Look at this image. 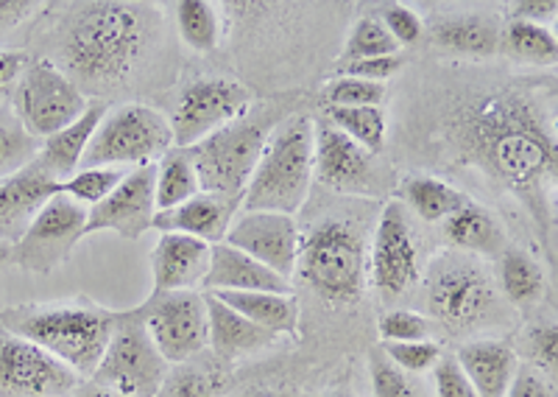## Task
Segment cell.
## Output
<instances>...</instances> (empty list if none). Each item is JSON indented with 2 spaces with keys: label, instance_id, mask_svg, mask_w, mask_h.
<instances>
[{
  "label": "cell",
  "instance_id": "cell-1",
  "mask_svg": "<svg viewBox=\"0 0 558 397\" xmlns=\"http://www.w3.org/2000/svg\"><path fill=\"white\" fill-rule=\"evenodd\" d=\"M445 132L463 163L514 193L533 221L553 232L558 143L545 101L511 84L466 93L452 101Z\"/></svg>",
  "mask_w": 558,
  "mask_h": 397
},
{
  "label": "cell",
  "instance_id": "cell-2",
  "mask_svg": "<svg viewBox=\"0 0 558 397\" xmlns=\"http://www.w3.org/2000/svg\"><path fill=\"white\" fill-rule=\"evenodd\" d=\"M154 39L148 7L98 0L78 3L59 28V59L73 82L109 87L132 76Z\"/></svg>",
  "mask_w": 558,
  "mask_h": 397
},
{
  "label": "cell",
  "instance_id": "cell-3",
  "mask_svg": "<svg viewBox=\"0 0 558 397\" xmlns=\"http://www.w3.org/2000/svg\"><path fill=\"white\" fill-rule=\"evenodd\" d=\"M118 314L93 302H28L0 314V327L34 341L82 381L93 378L109 345Z\"/></svg>",
  "mask_w": 558,
  "mask_h": 397
},
{
  "label": "cell",
  "instance_id": "cell-4",
  "mask_svg": "<svg viewBox=\"0 0 558 397\" xmlns=\"http://www.w3.org/2000/svg\"><path fill=\"white\" fill-rule=\"evenodd\" d=\"M313 185V118L293 116L268 132L260 160L241 198V210H302Z\"/></svg>",
  "mask_w": 558,
  "mask_h": 397
},
{
  "label": "cell",
  "instance_id": "cell-5",
  "mask_svg": "<svg viewBox=\"0 0 558 397\" xmlns=\"http://www.w3.org/2000/svg\"><path fill=\"white\" fill-rule=\"evenodd\" d=\"M305 282L322 300L349 305L366 289V244L355 225L327 218L313 227L299 244V263Z\"/></svg>",
  "mask_w": 558,
  "mask_h": 397
},
{
  "label": "cell",
  "instance_id": "cell-6",
  "mask_svg": "<svg viewBox=\"0 0 558 397\" xmlns=\"http://www.w3.org/2000/svg\"><path fill=\"white\" fill-rule=\"evenodd\" d=\"M425 308L433 322L450 334H475L500 320L495 280L466 255H445L430 266L425 280Z\"/></svg>",
  "mask_w": 558,
  "mask_h": 397
},
{
  "label": "cell",
  "instance_id": "cell-7",
  "mask_svg": "<svg viewBox=\"0 0 558 397\" xmlns=\"http://www.w3.org/2000/svg\"><path fill=\"white\" fill-rule=\"evenodd\" d=\"M173 148L171 121L148 104H123L107 109L96 135L84 152L82 168L151 166Z\"/></svg>",
  "mask_w": 558,
  "mask_h": 397
},
{
  "label": "cell",
  "instance_id": "cell-8",
  "mask_svg": "<svg viewBox=\"0 0 558 397\" xmlns=\"http://www.w3.org/2000/svg\"><path fill=\"white\" fill-rule=\"evenodd\" d=\"M268 132L271 129L266 121L238 118V121L216 129L204 141L184 148L193 163L202 193L241 202L243 191L252 180L254 166L260 160Z\"/></svg>",
  "mask_w": 558,
  "mask_h": 397
},
{
  "label": "cell",
  "instance_id": "cell-9",
  "mask_svg": "<svg viewBox=\"0 0 558 397\" xmlns=\"http://www.w3.org/2000/svg\"><path fill=\"white\" fill-rule=\"evenodd\" d=\"M14 121L34 141L57 135L89 107L87 96L73 79L48 59H28L12 87Z\"/></svg>",
  "mask_w": 558,
  "mask_h": 397
},
{
  "label": "cell",
  "instance_id": "cell-10",
  "mask_svg": "<svg viewBox=\"0 0 558 397\" xmlns=\"http://www.w3.org/2000/svg\"><path fill=\"white\" fill-rule=\"evenodd\" d=\"M168 370L171 364L159 356L140 316L126 311L118 314L101 364L93 372L89 384L126 397H157Z\"/></svg>",
  "mask_w": 558,
  "mask_h": 397
},
{
  "label": "cell",
  "instance_id": "cell-11",
  "mask_svg": "<svg viewBox=\"0 0 558 397\" xmlns=\"http://www.w3.org/2000/svg\"><path fill=\"white\" fill-rule=\"evenodd\" d=\"M134 314L168 364L196 361L209 347L207 302L198 291L151 294L143 305L134 308Z\"/></svg>",
  "mask_w": 558,
  "mask_h": 397
},
{
  "label": "cell",
  "instance_id": "cell-12",
  "mask_svg": "<svg viewBox=\"0 0 558 397\" xmlns=\"http://www.w3.org/2000/svg\"><path fill=\"white\" fill-rule=\"evenodd\" d=\"M84 227H87V207L64 193H57L45 202L26 232L12 244V263L34 275H48L59 269L70 252L76 250L84 238Z\"/></svg>",
  "mask_w": 558,
  "mask_h": 397
},
{
  "label": "cell",
  "instance_id": "cell-13",
  "mask_svg": "<svg viewBox=\"0 0 558 397\" xmlns=\"http://www.w3.org/2000/svg\"><path fill=\"white\" fill-rule=\"evenodd\" d=\"M252 109V93L235 79L204 76L191 82L179 96L171 116L173 146L187 148L204 141L216 129L246 118Z\"/></svg>",
  "mask_w": 558,
  "mask_h": 397
},
{
  "label": "cell",
  "instance_id": "cell-14",
  "mask_svg": "<svg viewBox=\"0 0 558 397\" xmlns=\"http://www.w3.org/2000/svg\"><path fill=\"white\" fill-rule=\"evenodd\" d=\"M82 378L34 341L0 327V397H70Z\"/></svg>",
  "mask_w": 558,
  "mask_h": 397
},
{
  "label": "cell",
  "instance_id": "cell-15",
  "mask_svg": "<svg viewBox=\"0 0 558 397\" xmlns=\"http://www.w3.org/2000/svg\"><path fill=\"white\" fill-rule=\"evenodd\" d=\"M368 261V275L372 286L380 291L386 300L411 291L418 282V252L413 241L408 210L400 202H388L383 207L375 227V241H372V255Z\"/></svg>",
  "mask_w": 558,
  "mask_h": 397
},
{
  "label": "cell",
  "instance_id": "cell-16",
  "mask_svg": "<svg viewBox=\"0 0 558 397\" xmlns=\"http://www.w3.org/2000/svg\"><path fill=\"white\" fill-rule=\"evenodd\" d=\"M223 244L246 252L274 275L291 280L299 263L302 232L296 227V218L286 213L238 210Z\"/></svg>",
  "mask_w": 558,
  "mask_h": 397
},
{
  "label": "cell",
  "instance_id": "cell-17",
  "mask_svg": "<svg viewBox=\"0 0 558 397\" xmlns=\"http://www.w3.org/2000/svg\"><path fill=\"white\" fill-rule=\"evenodd\" d=\"M157 202H154V163L126 171L114 191L87 210L84 238L93 232H114V236L137 241L154 227Z\"/></svg>",
  "mask_w": 558,
  "mask_h": 397
},
{
  "label": "cell",
  "instance_id": "cell-18",
  "mask_svg": "<svg viewBox=\"0 0 558 397\" xmlns=\"http://www.w3.org/2000/svg\"><path fill=\"white\" fill-rule=\"evenodd\" d=\"M313 177L336 191H361L372 180V154L330 121H313Z\"/></svg>",
  "mask_w": 558,
  "mask_h": 397
},
{
  "label": "cell",
  "instance_id": "cell-19",
  "mask_svg": "<svg viewBox=\"0 0 558 397\" xmlns=\"http://www.w3.org/2000/svg\"><path fill=\"white\" fill-rule=\"evenodd\" d=\"M59 193V182L28 163L17 173L0 180V244H14L48 198Z\"/></svg>",
  "mask_w": 558,
  "mask_h": 397
},
{
  "label": "cell",
  "instance_id": "cell-20",
  "mask_svg": "<svg viewBox=\"0 0 558 397\" xmlns=\"http://www.w3.org/2000/svg\"><path fill=\"white\" fill-rule=\"evenodd\" d=\"M209 266V244L179 232H159L157 246L151 252L154 291L151 294H171V291H196Z\"/></svg>",
  "mask_w": 558,
  "mask_h": 397
},
{
  "label": "cell",
  "instance_id": "cell-21",
  "mask_svg": "<svg viewBox=\"0 0 558 397\" xmlns=\"http://www.w3.org/2000/svg\"><path fill=\"white\" fill-rule=\"evenodd\" d=\"M238 210H241V202L213 196V193H198V196L187 198L184 205L173 207V210L157 213L151 230L179 232V236L198 238V241L213 246L221 244L227 238Z\"/></svg>",
  "mask_w": 558,
  "mask_h": 397
},
{
  "label": "cell",
  "instance_id": "cell-22",
  "mask_svg": "<svg viewBox=\"0 0 558 397\" xmlns=\"http://www.w3.org/2000/svg\"><path fill=\"white\" fill-rule=\"evenodd\" d=\"M204 291H279L293 294L291 280L274 275L263 263L229 244L209 246V266L202 280Z\"/></svg>",
  "mask_w": 558,
  "mask_h": 397
},
{
  "label": "cell",
  "instance_id": "cell-23",
  "mask_svg": "<svg viewBox=\"0 0 558 397\" xmlns=\"http://www.w3.org/2000/svg\"><path fill=\"white\" fill-rule=\"evenodd\" d=\"M456 361L477 397H506L520 370L517 350L502 339L463 341L456 352Z\"/></svg>",
  "mask_w": 558,
  "mask_h": 397
},
{
  "label": "cell",
  "instance_id": "cell-24",
  "mask_svg": "<svg viewBox=\"0 0 558 397\" xmlns=\"http://www.w3.org/2000/svg\"><path fill=\"white\" fill-rule=\"evenodd\" d=\"M104 116H107V104L89 101V107L70 127L59 129L57 135L45 137L39 143V152L34 157V163L57 182L73 177L82 168L84 152H87L89 141L96 135V129L104 121Z\"/></svg>",
  "mask_w": 558,
  "mask_h": 397
},
{
  "label": "cell",
  "instance_id": "cell-25",
  "mask_svg": "<svg viewBox=\"0 0 558 397\" xmlns=\"http://www.w3.org/2000/svg\"><path fill=\"white\" fill-rule=\"evenodd\" d=\"M204 302H207L209 347L221 359H241V356H248V352L266 350V347H271L279 339V336L257 327L246 316H241L238 311L223 305L218 297L207 294V291H204Z\"/></svg>",
  "mask_w": 558,
  "mask_h": 397
},
{
  "label": "cell",
  "instance_id": "cell-26",
  "mask_svg": "<svg viewBox=\"0 0 558 397\" xmlns=\"http://www.w3.org/2000/svg\"><path fill=\"white\" fill-rule=\"evenodd\" d=\"M218 297L223 305L246 316L257 327L274 336H296L299 334V302L293 294H279V291H207Z\"/></svg>",
  "mask_w": 558,
  "mask_h": 397
},
{
  "label": "cell",
  "instance_id": "cell-27",
  "mask_svg": "<svg viewBox=\"0 0 558 397\" xmlns=\"http://www.w3.org/2000/svg\"><path fill=\"white\" fill-rule=\"evenodd\" d=\"M433 43L452 57L488 59L500 51V26L488 14H450L433 23Z\"/></svg>",
  "mask_w": 558,
  "mask_h": 397
},
{
  "label": "cell",
  "instance_id": "cell-28",
  "mask_svg": "<svg viewBox=\"0 0 558 397\" xmlns=\"http://www.w3.org/2000/svg\"><path fill=\"white\" fill-rule=\"evenodd\" d=\"M447 244L475 255H497L502 252V227L497 218L477 202H466L458 213H452L447 221H441Z\"/></svg>",
  "mask_w": 558,
  "mask_h": 397
},
{
  "label": "cell",
  "instance_id": "cell-29",
  "mask_svg": "<svg viewBox=\"0 0 558 397\" xmlns=\"http://www.w3.org/2000/svg\"><path fill=\"white\" fill-rule=\"evenodd\" d=\"M400 196L413 213L427 225H441L452 213L461 210L470 196L458 191L450 182L430 177V173H418V177H408L400 188Z\"/></svg>",
  "mask_w": 558,
  "mask_h": 397
},
{
  "label": "cell",
  "instance_id": "cell-30",
  "mask_svg": "<svg viewBox=\"0 0 558 397\" xmlns=\"http://www.w3.org/2000/svg\"><path fill=\"white\" fill-rule=\"evenodd\" d=\"M198 193H202L198 177L184 148L173 146L171 152L162 154L154 163V202H157V213L173 210V207L184 205L187 198L198 196Z\"/></svg>",
  "mask_w": 558,
  "mask_h": 397
},
{
  "label": "cell",
  "instance_id": "cell-31",
  "mask_svg": "<svg viewBox=\"0 0 558 397\" xmlns=\"http://www.w3.org/2000/svg\"><path fill=\"white\" fill-rule=\"evenodd\" d=\"M500 48L517 62L539 64V68H553L558 59V39L553 28L539 26V23H520L508 20L500 32Z\"/></svg>",
  "mask_w": 558,
  "mask_h": 397
},
{
  "label": "cell",
  "instance_id": "cell-32",
  "mask_svg": "<svg viewBox=\"0 0 558 397\" xmlns=\"http://www.w3.org/2000/svg\"><path fill=\"white\" fill-rule=\"evenodd\" d=\"M500 289L514 308L533 305L545 294V269L525 252L506 250L500 263Z\"/></svg>",
  "mask_w": 558,
  "mask_h": 397
},
{
  "label": "cell",
  "instance_id": "cell-33",
  "mask_svg": "<svg viewBox=\"0 0 558 397\" xmlns=\"http://www.w3.org/2000/svg\"><path fill=\"white\" fill-rule=\"evenodd\" d=\"M327 121L368 154L383 152L386 146L388 118L383 107H327Z\"/></svg>",
  "mask_w": 558,
  "mask_h": 397
},
{
  "label": "cell",
  "instance_id": "cell-34",
  "mask_svg": "<svg viewBox=\"0 0 558 397\" xmlns=\"http://www.w3.org/2000/svg\"><path fill=\"white\" fill-rule=\"evenodd\" d=\"M177 14V28L182 43L191 51L209 53L221 43V14L218 7L204 3V0H182L173 7Z\"/></svg>",
  "mask_w": 558,
  "mask_h": 397
},
{
  "label": "cell",
  "instance_id": "cell-35",
  "mask_svg": "<svg viewBox=\"0 0 558 397\" xmlns=\"http://www.w3.org/2000/svg\"><path fill=\"white\" fill-rule=\"evenodd\" d=\"M126 171H132V168H78L73 177L59 182V193L89 210L114 191V185L126 177Z\"/></svg>",
  "mask_w": 558,
  "mask_h": 397
},
{
  "label": "cell",
  "instance_id": "cell-36",
  "mask_svg": "<svg viewBox=\"0 0 558 397\" xmlns=\"http://www.w3.org/2000/svg\"><path fill=\"white\" fill-rule=\"evenodd\" d=\"M400 53L397 43L391 39V34L386 32V26L380 23V17H361L352 26L347 37V48H343L341 59L343 64L361 62V59H377V57H393Z\"/></svg>",
  "mask_w": 558,
  "mask_h": 397
},
{
  "label": "cell",
  "instance_id": "cell-37",
  "mask_svg": "<svg viewBox=\"0 0 558 397\" xmlns=\"http://www.w3.org/2000/svg\"><path fill=\"white\" fill-rule=\"evenodd\" d=\"M37 152L39 141H34L14 118L0 116V180H7L12 173H17L20 168L34 163Z\"/></svg>",
  "mask_w": 558,
  "mask_h": 397
},
{
  "label": "cell",
  "instance_id": "cell-38",
  "mask_svg": "<svg viewBox=\"0 0 558 397\" xmlns=\"http://www.w3.org/2000/svg\"><path fill=\"white\" fill-rule=\"evenodd\" d=\"M218 395V375L209 372L204 364L187 361L168 370L166 381L159 386L157 397H216Z\"/></svg>",
  "mask_w": 558,
  "mask_h": 397
},
{
  "label": "cell",
  "instance_id": "cell-39",
  "mask_svg": "<svg viewBox=\"0 0 558 397\" xmlns=\"http://www.w3.org/2000/svg\"><path fill=\"white\" fill-rule=\"evenodd\" d=\"M383 356L405 375H427L441 361L445 350L433 339L405 341V345H383Z\"/></svg>",
  "mask_w": 558,
  "mask_h": 397
},
{
  "label": "cell",
  "instance_id": "cell-40",
  "mask_svg": "<svg viewBox=\"0 0 558 397\" xmlns=\"http://www.w3.org/2000/svg\"><path fill=\"white\" fill-rule=\"evenodd\" d=\"M388 87L377 82H363V79L338 76L324 87L327 107H380Z\"/></svg>",
  "mask_w": 558,
  "mask_h": 397
},
{
  "label": "cell",
  "instance_id": "cell-41",
  "mask_svg": "<svg viewBox=\"0 0 558 397\" xmlns=\"http://www.w3.org/2000/svg\"><path fill=\"white\" fill-rule=\"evenodd\" d=\"M377 330H380L383 345H405V341H422L430 339V320H425L416 311H388L377 322Z\"/></svg>",
  "mask_w": 558,
  "mask_h": 397
},
{
  "label": "cell",
  "instance_id": "cell-42",
  "mask_svg": "<svg viewBox=\"0 0 558 397\" xmlns=\"http://www.w3.org/2000/svg\"><path fill=\"white\" fill-rule=\"evenodd\" d=\"M368 378H372V397H422L411 375L397 370L383 356V350H377L368 361Z\"/></svg>",
  "mask_w": 558,
  "mask_h": 397
},
{
  "label": "cell",
  "instance_id": "cell-43",
  "mask_svg": "<svg viewBox=\"0 0 558 397\" xmlns=\"http://www.w3.org/2000/svg\"><path fill=\"white\" fill-rule=\"evenodd\" d=\"M525 352L531 359V366L542 375H553L556 372L558 361V330L553 322H542V325H533L525 334Z\"/></svg>",
  "mask_w": 558,
  "mask_h": 397
},
{
  "label": "cell",
  "instance_id": "cell-44",
  "mask_svg": "<svg viewBox=\"0 0 558 397\" xmlns=\"http://www.w3.org/2000/svg\"><path fill=\"white\" fill-rule=\"evenodd\" d=\"M380 23L386 26V32L391 34L397 48L416 46L418 39L425 37V23H422V17H418L411 7H402V3L383 7Z\"/></svg>",
  "mask_w": 558,
  "mask_h": 397
},
{
  "label": "cell",
  "instance_id": "cell-45",
  "mask_svg": "<svg viewBox=\"0 0 558 397\" xmlns=\"http://www.w3.org/2000/svg\"><path fill=\"white\" fill-rule=\"evenodd\" d=\"M433 389H436V397H477L458 366L456 356H441V361L433 366Z\"/></svg>",
  "mask_w": 558,
  "mask_h": 397
},
{
  "label": "cell",
  "instance_id": "cell-46",
  "mask_svg": "<svg viewBox=\"0 0 558 397\" xmlns=\"http://www.w3.org/2000/svg\"><path fill=\"white\" fill-rule=\"evenodd\" d=\"M405 64L402 53H393V57H377V59H361V62L341 64V76L363 79V82H377L386 84V79L397 76Z\"/></svg>",
  "mask_w": 558,
  "mask_h": 397
},
{
  "label": "cell",
  "instance_id": "cell-47",
  "mask_svg": "<svg viewBox=\"0 0 558 397\" xmlns=\"http://www.w3.org/2000/svg\"><path fill=\"white\" fill-rule=\"evenodd\" d=\"M556 12H558L556 0H517V3L508 7V20L547 26V20L556 17Z\"/></svg>",
  "mask_w": 558,
  "mask_h": 397
},
{
  "label": "cell",
  "instance_id": "cell-48",
  "mask_svg": "<svg viewBox=\"0 0 558 397\" xmlns=\"http://www.w3.org/2000/svg\"><path fill=\"white\" fill-rule=\"evenodd\" d=\"M506 397H553V386L547 384L542 372H536L533 366H525V370H517Z\"/></svg>",
  "mask_w": 558,
  "mask_h": 397
},
{
  "label": "cell",
  "instance_id": "cell-49",
  "mask_svg": "<svg viewBox=\"0 0 558 397\" xmlns=\"http://www.w3.org/2000/svg\"><path fill=\"white\" fill-rule=\"evenodd\" d=\"M43 9L37 0H0V34H9Z\"/></svg>",
  "mask_w": 558,
  "mask_h": 397
},
{
  "label": "cell",
  "instance_id": "cell-50",
  "mask_svg": "<svg viewBox=\"0 0 558 397\" xmlns=\"http://www.w3.org/2000/svg\"><path fill=\"white\" fill-rule=\"evenodd\" d=\"M26 62L28 57L23 51H0V93L12 91Z\"/></svg>",
  "mask_w": 558,
  "mask_h": 397
},
{
  "label": "cell",
  "instance_id": "cell-51",
  "mask_svg": "<svg viewBox=\"0 0 558 397\" xmlns=\"http://www.w3.org/2000/svg\"><path fill=\"white\" fill-rule=\"evenodd\" d=\"M73 397H126V395H118V392H109V389H104V386H96V384H82Z\"/></svg>",
  "mask_w": 558,
  "mask_h": 397
},
{
  "label": "cell",
  "instance_id": "cell-52",
  "mask_svg": "<svg viewBox=\"0 0 558 397\" xmlns=\"http://www.w3.org/2000/svg\"><path fill=\"white\" fill-rule=\"evenodd\" d=\"M241 397H291V395H282V392H271V389H257V392H246Z\"/></svg>",
  "mask_w": 558,
  "mask_h": 397
},
{
  "label": "cell",
  "instance_id": "cell-53",
  "mask_svg": "<svg viewBox=\"0 0 558 397\" xmlns=\"http://www.w3.org/2000/svg\"><path fill=\"white\" fill-rule=\"evenodd\" d=\"M12 263V244H0V266Z\"/></svg>",
  "mask_w": 558,
  "mask_h": 397
},
{
  "label": "cell",
  "instance_id": "cell-54",
  "mask_svg": "<svg viewBox=\"0 0 558 397\" xmlns=\"http://www.w3.org/2000/svg\"><path fill=\"white\" fill-rule=\"evenodd\" d=\"M322 397H343V395H322Z\"/></svg>",
  "mask_w": 558,
  "mask_h": 397
}]
</instances>
